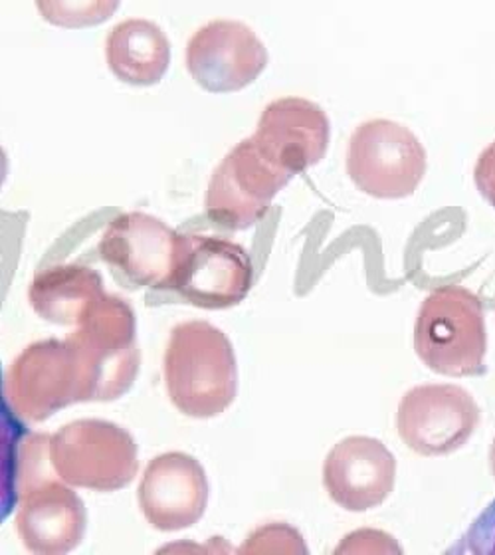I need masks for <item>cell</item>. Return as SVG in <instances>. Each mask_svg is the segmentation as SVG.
<instances>
[{"label": "cell", "instance_id": "7c38bea8", "mask_svg": "<svg viewBox=\"0 0 495 555\" xmlns=\"http://www.w3.org/2000/svg\"><path fill=\"white\" fill-rule=\"evenodd\" d=\"M394 461L380 442L355 437L339 442L325 464V486L347 509H367L391 492Z\"/></svg>", "mask_w": 495, "mask_h": 555}, {"label": "cell", "instance_id": "2e32d148", "mask_svg": "<svg viewBox=\"0 0 495 555\" xmlns=\"http://www.w3.org/2000/svg\"><path fill=\"white\" fill-rule=\"evenodd\" d=\"M119 4L121 0H36V9L48 24L69 30L107 23Z\"/></svg>", "mask_w": 495, "mask_h": 555}, {"label": "cell", "instance_id": "30bf717a", "mask_svg": "<svg viewBox=\"0 0 495 555\" xmlns=\"http://www.w3.org/2000/svg\"><path fill=\"white\" fill-rule=\"evenodd\" d=\"M207 473L186 452L155 456L139 482V508L159 532H179L195 526L207 509Z\"/></svg>", "mask_w": 495, "mask_h": 555}, {"label": "cell", "instance_id": "8992f818", "mask_svg": "<svg viewBox=\"0 0 495 555\" xmlns=\"http://www.w3.org/2000/svg\"><path fill=\"white\" fill-rule=\"evenodd\" d=\"M4 397L26 423H44L66 406L86 403L80 365L66 339L26 347L4 375Z\"/></svg>", "mask_w": 495, "mask_h": 555}, {"label": "cell", "instance_id": "9a60e30c", "mask_svg": "<svg viewBox=\"0 0 495 555\" xmlns=\"http://www.w3.org/2000/svg\"><path fill=\"white\" fill-rule=\"evenodd\" d=\"M107 68L117 80L147 88L162 80L171 64V44L161 28L145 18L117 24L105 38Z\"/></svg>", "mask_w": 495, "mask_h": 555}, {"label": "cell", "instance_id": "e0dca14e", "mask_svg": "<svg viewBox=\"0 0 495 555\" xmlns=\"http://www.w3.org/2000/svg\"><path fill=\"white\" fill-rule=\"evenodd\" d=\"M456 552L495 554V500L476 518Z\"/></svg>", "mask_w": 495, "mask_h": 555}, {"label": "cell", "instance_id": "5b68a950", "mask_svg": "<svg viewBox=\"0 0 495 555\" xmlns=\"http://www.w3.org/2000/svg\"><path fill=\"white\" fill-rule=\"evenodd\" d=\"M252 258L240 244L222 236L179 234L169 288L203 310H229L252 288Z\"/></svg>", "mask_w": 495, "mask_h": 555}, {"label": "cell", "instance_id": "5bb4252c", "mask_svg": "<svg viewBox=\"0 0 495 555\" xmlns=\"http://www.w3.org/2000/svg\"><path fill=\"white\" fill-rule=\"evenodd\" d=\"M105 296L104 280L86 264L42 268L30 282L28 300L50 324L78 325Z\"/></svg>", "mask_w": 495, "mask_h": 555}, {"label": "cell", "instance_id": "7a4b0ae2", "mask_svg": "<svg viewBox=\"0 0 495 555\" xmlns=\"http://www.w3.org/2000/svg\"><path fill=\"white\" fill-rule=\"evenodd\" d=\"M50 442L26 440L21 452L16 532L36 555L68 554L86 535L88 514L81 498L62 478L48 475Z\"/></svg>", "mask_w": 495, "mask_h": 555}, {"label": "cell", "instance_id": "52a82bcc", "mask_svg": "<svg viewBox=\"0 0 495 555\" xmlns=\"http://www.w3.org/2000/svg\"><path fill=\"white\" fill-rule=\"evenodd\" d=\"M288 173L270 162L253 139L240 141L220 162L208 183V219L224 231H246L264 217Z\"/></svg>", "mask_w": 495, "mask_h": 555}, {"label": "cell", "instance_id": "277c9868", "mask_svg": "<svg viewBox=\"0 0 495 555\" xmlns=\"http://www.w3.org/2000/svg\"><path fill=\"white\" fill-rule=\"evenodd\" d=\"M50 463L69 486L116 492L138 476V444L116 423L80 418L50 439Z\"/></svg>", "mask_w": 495, "mask_h": 555}, {"label": "cell", "instance_id": "3957f363", "mask_svg": "<svg viewBox=\"0 0 495 555\" xmlns=\"http://www.w3.org/2000/svg\"><path fill=\"white\" fill-rule=\"evenodd\" d=\"M66 344L80 365L86 403L119 399L138 379V320L123 298L105 294Z\"/></svg>", "mask_w": 495, "mask_h": 555}, {"label": "cell", "instance_id": "6da1fadb", "mask_svg": "<svg viewBox=\"0 0 495 555\" xmlns=\"http://www.w3.org/2000/svg\"><path fill=\"white\" fill-rule=\"evenodd\" d=\"M165 383L171 403L183 415H222L238 389L231 339L208 322L174 325L165 349Z\"/></svg>", "mask_w": 495, "mask_h": 555}, {"label": "cell", "instance_id": "8fae6325", "mask_svg": "<svg viewBox=\"0 0 495 555\" xmlns=\"http://www.w3.org/2000/svg\"><path fill=\"white\" fill-rule=\"evenodd\" d=\"M422 150L406 129L375 121L359 129L349 153V171L361 189L377 197H399L415 189L422 173Z\"/></svg>", "mask_w": 495, "mask_h": 555}, {"label": "cell", "instance_id": "4fadbf2b", "mask_svg": "<svg viewBox=\"0 0 495 555\" xmlns=\"http://www.w3.org/2000/svg\"><path fill=\"white\" fill-rule=\"evenodd\" d=\"M253 143L279 169H301L317 162L327 139L322 112L300 100H279L265 107Z\"/></svg>", "mask_w": 495, "mask_h": 555}, {"label": "cell", "instance_id": "ba28073f", "mask_svg": "<svg viewBox=\"0 0 495 555\" xmlns=\"http://www.w3.org/2000/svg\"><path fill=\"white\" fill-rule=\"evenodd\" d=\"M179 234L145 212H123L107 224L100 256L131 288L167 289L173 276Z\"/></svg>", "mask_w": 495, "mask_h": 555}, {"label": "cell", "instance_id": "9c48e42d", "mask_svg": "<svg viewBox=\"0 0 495 555\" xmlns=\"http://www.w3.org/2000/svg\"><path fill=\"white\" fill-rule=\"evenodd\" d=\"M268 52L252 28L238 21H212L186 44V68L210 93L240 92L264 72Z\"/></svg>", "mask_w": 495, "mask_h": 555}]
</instances>
